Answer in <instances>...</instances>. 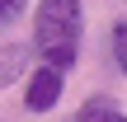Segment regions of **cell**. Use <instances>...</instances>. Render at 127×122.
Wrapping results in <instances>:
<instances>
[{
    "mask_svg": "<svg viewBox=\"0 0 127 122\" xmlns=\"http://www.w3.org/2000/svg\"><path fill=\"white\" fill-rule=\"evenodd\" d=\"M75 122H127V113H118L108 99H90V103L75 113Z\"/></svg>",
    "mask_w": 127,
    "mask_h": 122,
    "instance_id": "obj_4",
    "label": "cell"
},
{
    "mask_svg": "<svg viewBox=\"0 0 127 122\" xmlns=\"http://www.w3.org/2000/svg\"><path fill=\"white\" fill-rule=\"evenodd\" d=\"M80 0H38V19H33V42H38V56L57 71L75 66V47H80Z\"/></svg>",
    "mask_w": 127,
    "mask_h": 122,
    "instance_id": "obj_1",
    "label": "cell"
},
{
    "mask_svg": "<svg viewBox=\"0 0 127 122\" xmlns=\"http://www.w3.org/2000/svg\"><path fill=\"white\" fill-rule=\"evenodd\" d=\"M28 61H33V52H28L24 42H9V47H0V89H5V85H14V80L28 71Z\"/></svg>",
    "mask_w": 127,
    "mask_h": 122,
    "instance_id": "obj_3",
    "label": "cell"
},
{
    "mask_svg": "<svg viewBox=\"0 0 127 122\" xmlns=\"http://www.w3.org/2000/svg\"><path fill=\"white\" fill-rule=\"evenodd\" d=\"M57 99H61V71L42 61V66L28 75V89H24V108H28V113H47V108H57Z\"/></svg>",
    "mask_w": 127,
    "mask_h": 122,
    "instance_id": "obj_2",
    "label": "cell"
},
{
    "mask_svg": "<svg viewBox=\"0 0 127 122\" xmlns=\"http://www.w3.org/2000/svg\"><path fill=\"white\" fill-rule=\"evenodd\" d=\"M19 14H24V0H0V28H5V24H14Z\"/></svg>",
    "mask_w": 127,
    "mask_h": 122,
    "instance_id": "obj_6",
    "label": "cell"
},
{
    "mask_svg": "<svg viewBox=\"0 0 127 122\" xmlns=\"http://www.w3.org/2000/svg\"><path fill=\"white\" fill-rule=\"evenodd\" d=\"M113 61H118V71L127 75V19L113 24Z\"/></svg>",
    "mask_w": 127,
    "mask_h": 122,
    "instance_id": "obj_5",
    "label": "cell"
}]
</instances>
